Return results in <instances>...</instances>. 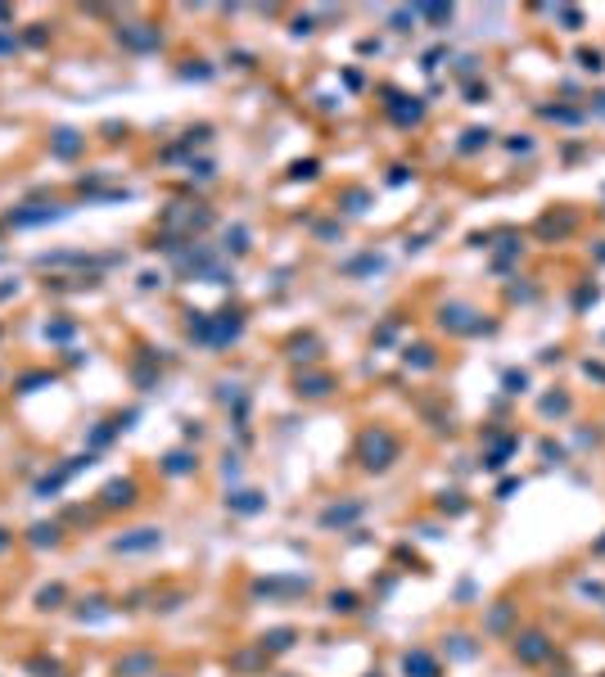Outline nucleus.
Masks as SVG:
<instances>
[{
    "label": "nucleus",
    "mask_w": 605,
    "mask_h": 677,
    "mask_svg": "<svg viewBox=\"0 0 605 677\" xmlns=\"http://www.w3.org/2000/svg\"><path fill=\"white\" fill-rule=\"evenodd\" d=\"M167 470H172V474H185V470H190V457H181V452H177V457L167 461Z\"/></svg>",
    "instance_id": "9"
},
{
    "label": "nucleus",
    "mask_w": 605,
    "mask_h": 677,
    "mask_svg": "<svg viewBox=\"0 0 605 677\" xmlns=\"http://www.w3.org/2000/svg\"><path fill=\"white\" fill-rule=\"evenodd\" d=\"M515 655H520L524 664H542L551 655V642L542 632H524V637H515Z\"/></svg>",
    "instance_id": "2"
},
{
    "label": "nucleus",
    "mask_w": 605,
    "mask_h": 677,
    "mask_svg": "<svg viewBox=\"0 0 605 677\" xmlns=\"http://www.w3.org/2000/svg\"><path fill=\"white\" fill-rule=\"evenodd\" d=\"M59 135H64V140H59V154H72V150H77V140H72V131H59Z\"/></svg>",
    "instance_id": "11"
},
{
    "label": "nucleus",
    "mask_w": 605,
    "mask_h": 677,
    "mask_svg": "<svg viewBox=\"0 0 605 677\" xmlns=\"http://www.w3.org/2000/svg\"><path fill=\"white\" fill-rule=\"evenodd\" d=\"M353 515H357V506H343V510H330V515H326V524H348V520H353Z\"/></svg>",
    "instance_id": "8"
},
{
    "label": "nucleus",
    "mask_w": 605,
    "mask_h": 677,
    "mask_svg": "<svg viewBox=\"0 0 605 677\" xmlns=\"http://www.w3.org/2000/svg\"><path fill=\"white\" fill-rule=\"evenodd\" d=\"M406 677H438V664L429 659V655H421V650H416V655H406Z\"/></svg>",
    "instance_id": "3"
},
{
    "label": "nucleus",
    "mask_w": 605,
    "mask_h": 677,
    "mask_svg": "<svg viewBox=\"0 0 605 677\" xmlns=\"http://www.w3.org/2000/svg\"><path fill=\"white\" fill-rule=\"evenodd\" d=\"M393 457H398L393 434H384V429H366V434H362V465H366V470H384Z\"/></svg>",
    "instance_id": "1"
},
{
    "label": "nucleus",
    "mask_w": 605,
    "mask_h": 677,
    "mask_svg": "<svg viewBox=\"0 0 605 677\" xmlns=\"http://www.w3.org/2000/svg\"><path fill=\"white\" fill-rule=\"evenodd\" d=\"M289 642H294V632H289V627H280V632H267L262 637V650H289Z\"/></svg>",
    "instance_id": "6"
},
{
    "label": "nucleus",
    "mask_w": 605,
    "mask_h": 677,
    "mask_svg": "<svg viewBox=\"0 0 605 677\" xmlns=\"http://www.w3.org/2000/svg\"><path fill=\"white\" fill-rule=\"evenodd\" d=\"M131 492H135L131 483H109V488H104V506H127Z\"/></svg>",
    "instance_id": "5"
},
{
    "label": "nucleus",
    "mask_w": 605,
    "mask_h": 677,
    "mask_svg": "<svg viewBox=\"0 0 605 677\" xmlns=\"http://www.w3.org/2000/svg\"><path fill=\"white\" fill-rule=\"evenodd\" d=\"M145 547H158V533L154 528H140V537H122L118 551H145Z\"/></svg>",
    "instance_id": "4"
},
{
    "label": "nucleus",
    "mask_w": 605,
    "mask_h": 677,
    "mask_svg": "<svg viewBox=\"0 0 605 677\" xmlns=\"http://www.w3.org/2000/svg\"><path fill=\"white\" fill-rule=\"evenodd\" d=\"M330 605H335V610H343V614H348V610H353V596H348V592H335V596H330Z\"/></svg>",
    "instance_id": "10"
},
{
    "label": "nucleus",
    "mask_w": 605,
    "mask_h": 677,
    "mask_svg": "<svg viewBox=\"0 0 605 677\" xmlns=\"http://www.w3.org/2000/svg\"><path fill=\"white\" fill-rule=\"evenodd\" d=\"M299 393H307V398H321V393H330V379H299Z\"/></svg>",
    "instance_id": "7"
}]
</instances>
